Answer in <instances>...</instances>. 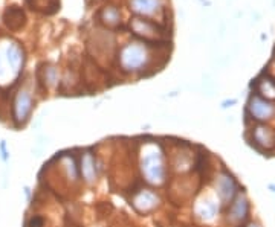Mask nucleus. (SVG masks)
<instances>
[{"label": "nucleus", "mask_w": 275, "mask_h": 227, "mask_svg": "<svg viewBox=\"0 0 275 227\" xmlns=\"http://www.w3.org/2000/svg\"><path fill=\"white\" fill-rule=\"evenodd\" d=\"M132 28L135 29V32L138 35H142V37H153V35H158V29L155 28L153 23L147 22V20H141V18H135L132 22Z\"/></svg>", "instance_id": "dca6fc26"}, {"label": "nucleus", "mask_w": 275, "mask_h": 227, "mask_svg": "<svg viewBox=\"0 0 275 227\" xmlns=\"http://www.w3.org/2000/svg\"><path fill=\"white\" fill-rule=\"evenodd\" d=\"M223 211V204L217 198L214 192L203 191L200 192L191 204V212L193 217L203 223V224H213L217 221V218L222 215Z\"/></svg>", "instance_id": "0eeeda50"}, {"label": "nucleus", "mask_w": 275, "mask_h": 227, "mask_svg": "<svg viewBox=\"0 0 275 227\" xmlns=\"http://www.w3.org/2000/svg\"><path fill=\"white\" fill-rule=\"evenodd\" d=\"M130 6L136 14L155 15L162 9V0H130Z\"/></svg>", "instance_id": "4468645a"}, {"label": "nucleus", "mask_w": 275, "mask_h": 227, "mask_svg": "<svg viewBox=\"0 0 275 227\" xmlns=\"http://www.w3.org/2000/svg\"><path fill=\"white\" fill-rule=\"evenodd\" d=\"M268 191L272 192V194H275V183H269L268 184Z\"/></svg>", "instance_id": "393cba45"}, {"label": "nucleus", "mask_w": 275, "mask_h": 227, "mask_svg": "<svg viewBox=\"0 0 275 227\" xmlns=\"http://www.w3.org/2000/svg\"><path fill=\"white\" fill-rule=\"evenodd\" d=\"M240 189L242 186L239 180L231 171H228L226 168H220L219 171H216L213 177V192L217 195L223 208L228 203H231V200L239 194Z\"/></svg>", "instance_id": "1a4fd4ad"}, {"label": "nucleus", "mask_w": 275, "mask_h": 227, "mask_svg": "<svg viewBox=\"0 0 275 227\" xmlns=\"http://www.w3.org/2000/svg\"><path fill=\"white\" fill-rule=\"evenodd\" d=\"M246 114L256 123H266L275 116V106L271 101L259 96L257 93L252 95L246 106Z\"/></svg>", "instance_id": "f8f14e48"}, {"label": "nucleus", "mask_w": 275, "mask_h": 227, "mask_svg": "<svg viewBox=\"0 0 275 227\" xmlns=\"http://www.w3.org/2000/svg\"><path fill=\"white\" fill-rule=\"evenodd\" d=\"M0 160H2L3 163H8L11 160V151L8 147V142L5 139L0 140Z\"/></svg>", "instance_id": "aec40b11"}, {"label": "nucleus", "mask_w": 275, "mask_h": 227, "mask_svg": "<svg viewBox=\"0 0 275 227\" xmlns=\"http://www.w3.org/2000/svg\"><path fill=\"white\" fill-rule=\"evenodd\" d=\"M102 20L107 25H116L121 20V14L115 6H107L102 11Z\"/></svg>", "instance_id": "6ab92c4d"}, {"label": "nucleus", "mask_w": 275, "mask_h": 227, "mask_svg": "<svg viewBox=\"0 0 275 227\" xmlns=\"http://www.w3.org/2000/svg\"><path fill=\"white\" fill-rule=\"evenodd\" d=\"M34 109H35V98L32 89L28 84L20 86L9 101L11 127L14 130L25 128L32 117Z\"/></svg>", "instance_id": "f03ea898"}, {"label": "nucleus", "mask_w": 275, "mask_h": 227, "mask_svg": "<svg viewBox=\"0 0 275 227\" xmlns=\"http://www.w3.org/2000/svg\"><path fill=\"white\" fill-rule=\"evenodd\" d=\"M259 96L271 101L275 99V81L274 79H265L260 81V86H259Z\"/></svg>", "instance_id": "f3484780"}, {"label": "nucleus", "mask_w": 275, "mask_h": 227, "mask_svg": "<svg viewBox=\"0 0 275 227\" xmlns=\"http://www.w3.org/2000/svg\"><path fill=\"white\" fill-rule=\"evenodd\" d=\"M223 218L229 227H242L251 220V200L245 189H240L223 208Z\"/></svg>", "instance_id": "6e6552de"}, {"label": "nucleus", "mask_w": 275, "mask_h": 227, "mask_svg": "<svg viewBox=\"0 0 275 227\" xmlns=\"http://www.w3.org/2000/svg\"><path fill=\"white\" fill-rule=\"evenodd\" d=\"M25 227H48V217L40 212H32L26 217Z\"/></svg>", "instance_id": "a211bd4d"}, {"label": "nucleus", "mask_w": 275, "mask_h": 227, "mask_svg": "<svg viewBox=\"0 0 275 227\" xmlns=\"http://www.w3.org/2000/svg\"><path fill=\"white\" fill-rule=\"evenodd\" d=\"M65 227H83V226H80V224H77L75 221H72V220H71L69 223H66V224H65Z\"/></svg>", "instance_id": "b1692460"}, {"label": "nucleus", "mask_w": 275, "mask_h": 227, "mask_svg": "<svg viewBox=\"0 0 275 227\" xmlns=\"http://www.w3.org/2000/svg\"><path fill=\"white\" fill-rule=\"evenodd\" d=\"M127 201H129L132 211L141 217H149L156 214L162 208L164 203L159 191L152 186H147L142 181L136 184V186L130 188Z\"/></svg>", "instance_id": "7ed1b4c3"}, {"label": "nucleus", "mask_w": 275, "mask_h": 227, "mask_svg": "<svg viewBox=\"0 0 275 227\" xmlns=\"http://www.w3.org/2000/svg\"><path fill=\"white\" fill-rule=\"evenodd\" d=\"M51 163L61 177L60 180L66 183V186L72 189V186H80V171H78V150H66L57 153L52 159Z\"/></svg>", "instance_id": "423d86ee"}, {"label": "nucleus", "mask_w": 275, "mask_h": 227, "mask_svg": "<svg viewBox=\"0 0 275 227\" xmlns=\"http://www.w3.org/2000/svg\"><path fill=\"white\" fill-rule=\"evenodd\" d=\"M118 63L125 73H141L150 63V54L141 43H127L121 48Z\"/></svg>", "instance_id": "39448f33"}, {"label": "nucleus", "mask_w": 275, "mask_h": 227, "mask_svg": "<svg viewBox=\"0 0 275 227\" xmlns=\"http://www.w3.org/2000/svg\"><path fill=\"white\" fill-rule=\"evenodd\" d=\"M78 171L83 186L89 189L96 186L102 174V163L93 147L78 150Z\"/></svg>", "instance_id": "20e7f679"}, {"label": "nucleus", "mask_w": 275, "mask_h": 227, "mask_svg": "<svg viewBox=\"0 0 275 227\" xmlns=\"http://www.w3.org/2000/svg\"><path fill=\"white\" fill-rule=\"evenodd\" d=\"M135 156L141 181L155 189L164 188L170 178V165H168L165 143L155 137L144 139L138 143Z\"/></svg>", "instance_id": "f257e3e1"}, {"label": "nucleus", "mask_w": 275, "mask_h": 227, "mask_svg": "<svg viewBox=\"0 0 275 227\" xmlns=\"http://www.w3.org/2000/svg\"><path fill=\"white\" fill-rule=\"evenodd\" d=\"M237 104V99H226L222 102V109H229L232 106H236Z\"/></svg>", "instance_id": "4be33fe9"}, {"label": "nucleus", "mask_w": 275, "mask_h": 227, "mask_svg": "<svg viewBox=\"0 0 275 227\" xmlns=\"http://www.w3.org/2000/svg\"><path fill=\"white\" fill-rule=\"evenodd\" d=\"M2 51H3V57L6 61L8 70H9L14 82H17V79L22 76V72L25 69V63H26L25 51L17 43V41H12V40H8V41H5V43H2Z\"/></svg>", "instance_id": "9d476101"}, {"label": "nucleus", "mask_w": 275, "mask_h": 227, "mask_svg": "<svg viewBox=\"0 0 275 227\" xmlns=\"http://www.w3.org/2000/svg\"><path fill=\"white\" fill-rule=\"evenodd\" d=\"M23 195H25V198H26V201L29 203V204H32V200H34V191H32V188L31 186H23Z\"/></svg>", "instance_id": "412c9836"}, {"label": "nucleus", "mask_w": 275, "mask_h": 227, "mask_svg": "<svg viewBox=\"0 0 275 227\" xmlns=\"http://www.w3.org/2000/svg\"><path fill=\"white\" fill-rule=\"evenodd\" d=\"M242 227H263L259 221H256V220H249L245 226H242Z\"/></svg>", "instance_id": "5701e85b"}, {"label": "nucleus", "mask_w": 275, "mask_h": 227, "mask_svg": "<svg viewBox=\"0 0 275 227\" xmlns=\"http://www.w3.org/2000/svg\"><path fill=\"white\" fill-rule=\"evenodd\" d=\"M248 140L259 153L269 154L275 150V130L266 123H256L249 128Z\"/></svg>", "instance_id": "9b49d317"}, {"label": "nucleus", "mask_w": 275, "mask_h": 227, "mask_svg": "<svg viewBox=\"0 0 275 227\" xmlns=\"http://www.w3.org/2000/svg\"><path fill=\"white\" fill-rule=\"evenodd\" d=\"M2 22H3V25L11 32H17V31H20V29H22L26 25V15H25V12H23L22 8H18V6H8L3 11Z\"/></svg>", "instance_id": "ddd939ff"}, {"label": "nucleus", "mask_w": 275, "mask_h": 227, "mask_svg": "<svg viewBox=\"0 0 275 227\" xmlns=\"http://www.w3.org/2000/svg\"><path fill=\"white\" fill-rule=\"evenodd\" d=\"M40 73H41V79L40 81L43 82V86L46 89H54V87H57L60 84V72H58V69L55 66L48 64V66H45L43 69L40 70Z\"/></svg>", "instance_id": "2eb2a0df"}]
</instances>
